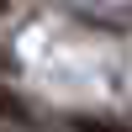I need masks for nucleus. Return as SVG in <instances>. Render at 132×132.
Segmentation results:
<instances>
[{
  "instance_id": "obj_1",
  "label": "nucleus",
  "mask_w": 132,
  "mask_h": 132,
  "mask_svg": "<svg viewBox=\"0 0 132 132\" xmlns=\"http://www.w3.org/2000/svg\"><path fill=\"white\" fill-rule=\"evenodd\" d=\"M0 116H5V122H27V106H21V95H11L5 85H0Z\"/></svg>"
},
{
  "instance_id": "obj_2",
  "label": "nucleus",
  "mask_w": 132,
  "mask_h": 132,
  "mask_svg": "<svg viewBox=\"0 0 132 132\" xmlns=\"http://www.w3.org/2000/svg\"><path fill=\"white\" fill-rule=\"evenodd\" d=\"M74 132H127V127H116V122L111 127H106V122H74Z\"/></svg>"
},
{
  "instance_id": "obj_3",
  "label": "nucleus",
  "mask_w": 132,
  "mask_h": 132,
  "mask_svg": "<svg viewBox=\"0 0 132 132\" xmlns=\"http://www.w3.org/2000/svg\"><path fill=\"white\" fill-rule=\"evenodd\" d=\"M0 69H11V58H5V48H0Z\"/></svg>"
},
{
  "instance_id": "obj_4",
  "label": "nucleus",
  "mask_w": 132,
  "mask_h": 132,
  "mask_svg": "<svg viewBox=\"0 0 132 132\" xmlns=\"http://www.w3.org/2000/svg\"><path fill=\"white\" fill-rule=\"evenodd\" d=\"M5 5H11V0H0V11H5Z\"/></svg>"
}]
</instances>
